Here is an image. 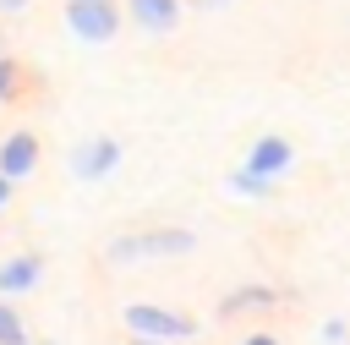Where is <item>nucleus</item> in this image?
<instances>
[{"label": "nucleus", "mask_w": 350, "mask_h": 345, "mask_svg": "<svg viewBox=\"0 0 350 345\" xmlns=\"http://www.w3.org/2000/svg\"><path fill=\"white\" fill-rule=\"evenodd\" d=\"M197 246V235L191 230H148V235H120V241H109V263H148V257H186Z\"/></svg>", "instance_id": "nucleus-1"}, {"label": "nucleus", "mask_w": 350, "mask_h": 345, "mask_svg": "<svg viewBox=\"0 0 350 345\" xmlns=\"http://www.w3.org/2000/svg\"><path fill=\"white\" fill-rule=\"evenodd\" d=\"M120 5L115 0H66V27L77 44H109L120 33Z\"/></svg>", "instance_id": "nucleus-2"}, {"label": "nucleus", "mask_w": 350, "mask_h": 345, "mask_svg": "<svg viewBox=\"0 0 350 345\" xmlns=\"http://www.w3.org/2000/svg\"><path fill=\"white\" fill-rule=\"evenodd\" d=\"M126 329L131 334H148V340H191L197 334V323L186 318V312H170V307H159V301H131L126 307Z\"/></svg>", "instance_id": "nucleus-3"}, {"label": "nucleus", "mask_w": 350, "mask_h": 345, "mask_svg": "<svg viewBox=\"0 0 350 345\" xmlns=\"http://www.w3.org/2000/svg\"><path fill=\"white\" fill-rule=\"evenodd\" d=\"M115 170H120V142L115 137H88V142L71 148V175L77 181H104Z\"/></svg>", "instance_id": "nucleus-4"}, {"label": "nucleus", "mask_w": 350, "mask_h": 345, "mask_svg": "<svg viewBox=\"0 0 350 345\" xmlns=\"http://www.w3.org/2000/svg\"><path fill=\"white\" fill-rule=\"evenodd\" d=\"M38 137L33 131H11V137H0V170L11 175V181H27L33 170H38Z\"/></svg>", "instance_id": "nucleus-5"}, {"label": "nucleus", "mask_w": 350, "mask_h": 345, "mask_svg": "<svg viewBox=\"0 0 350 345\" xmlns=\"http://www.w3.org/2000/svg\"><path fill=\"white\" fill-rule=\"evenodd\" d=\"M246 164H252V170H262V175H284V170L295 164V148H290V137L268 131V137H257V142L246 148Z\"/></svg>", "instance_id": "nucleus-6"}, {"label": "nucleus", "mask_w": 350, "mask_h": 345, "mask_svg": "<svg viewBox=\"0 0 350 345\" xmlns=\"http://www.w3.org/2000/svg\"><path fill=\"white\" fill-rule=\"evenodd\" d=\"M38 279H44V257L38 252H16V257L0 263V296H27Z\"/></svg>", "instance_id": "nucleus-7"}, {"label": "nucleus", "mask_w": 350, "mask_h": 345, "mask_svg": "<svg viewBox=\"0 0 350 345\" xmlns=\"http://www.w3.org/2000/svg\"><path fill=\"white\" fill-rule=\"evenodd\" d=\"M180 0H126V16L142 27V33H175V22H180Z\"/></svg>", "instance_id": "nucleus-8"}, {"label": "nucleus", "mask_w": 350, "mask_h": 345, "mask_svg": "<svg viewBox=\"0 0 350 345\" xmlns=\"http://www.w3.org/2000/svg\"><path fill=\"white\" fill-rule=\"evenodd\" d=\"M230 186H235L241 197H252V203H268V197L279 192V175H262V170L241 164V170H230Z\"/></svg>", "instance_id": "nucleus-9"}, {"label": "nucleus", "mask_w": 350, "mask_h": 345, "mask_svg": "<svg viewBox=\"0 0 350 345\" xmlns=\"http://www.w3.org/2000/svg\"><path fill=\"white\" fill-rule=\"evenodd\" d=\"M273 301H284L273 285H241V290H230V296L219 301V312L230 318V312H252V307H273Z\"/></svg>", "instance_id": "nucleus-10"}, {"label": "nucleus", "mask_w": 350, "mask_h": 345, "mask_svg": "<svg viewBox=\"0 0 350 345\" xmlns=\"http://www.w3.org/2000/svg\"><path fill=\"white\" fill-rule=\"evenodd\" d=\"M0 345H33V334H27V323L16 318V307L0 296Z\"/></svg>", "instance_id": "nucleus-11"}, {"label": "nucleus", "mask_w": 350, "mask_h": 345, "mask_svg": "<svg viewBox=\"0 0 350 345\" xmlns=\"http://www.w3.org/2000/svg\"><path fill=\"white\" fill-rule=\"evenodd\" d=\"M16 88H22V66L0 49V104H5V99H16Z\"/></svg>", "instance_id": "nucleus-12"}, {"label": "nucleus", "mask_w": 350, "mask_h": 345, "mask_svg": "<svg viewBox=\"0 0 350 345\" xmlns=\"http://www.w3.org/2000/svg\"><path fill=\"white\" fill-rule=\"evenodd\" d=\"M345 334H350L345 318H328V323H323V345H345Z\"/></svg>", "instance_id": "nucleus-13"}, {"label": "nucleus", "mask_w": 350, "mask_h": 345, "mask_svg": "<svg viewBox=\"0 0 350 345\" xmlns=\"http://www.w3.org/2000/svg\"><path fill=\"white\" fill-rule=\"evenodd\" d=\"M11 186H16V181H11V175H5V170H0V208H5V203H11Z\"/></svg>", "instance_id": "nucleus-14"}, {"label": "nucleus", "mask_w": 350, "mask_h": 345, "mask_svg": "<svg viewBox=\"0 0 350 345\" xmlns=\"http://www.w3.org/2000/svg\"><path fill=\"white\" fill-rule=\"evenodd\" d=\"M241 345H279V340H273V334H262V329H257V334H246V340H241Z\"/></svg>", "instance_id": "nucleus-15"}, {"label": "nucleus", "mask_w": 350, "mask_h": 345, "mask_svg": "<svg viewBox=\"0 0 350 345\" xmlns=\"http://www.w3.org/2000/svg\"><path fill=\"white\" fill-rule=\"evenodd\" d=\"M131 345H170V340H148V334H131Z\"/></svg>", "instance_id": "nucleus-16"}, {"label": "nucleus", "mask_w": 350, "mask_h": 345, "mask_svg": "<svg viewBox=\"0 0 350 345\" xmlns=\"http://www.w3.org/2000/svg\"><path fill=\"white\" fill-rule=\"evenodd\" d=\"M22 5H27V0H0V11H22Z\"/></svg>", "instance_id": "nucleus-17"}, {"label": "nucleus", "mask_w": 350, "mask_h": 345, "mask_svg": "<svg viewBox=\"0 0 350 345\" xmlns=\"http://www.w3.org/2000/svg\"><path fill=\"white\" fill-rule=\"evenodd\" d=\"M197 5H202V11H213V5H230V0H197Z\"/></svg>", "instance_id": "nucleus-18"}, {"label": "nucleus", "mask_w": 350, "mask_h": 345, "mask_svg": "<svg viewBox=\"0 0 350 345\" xmlns=\"http://www.w3.org/2000/svg\"><path fill=\"white\" fill-rule=\"evenodd\" d=\"M33 345H55V340H33Z\"/></svg>", "instance_id": "nucleus-19"}]
</instances>
